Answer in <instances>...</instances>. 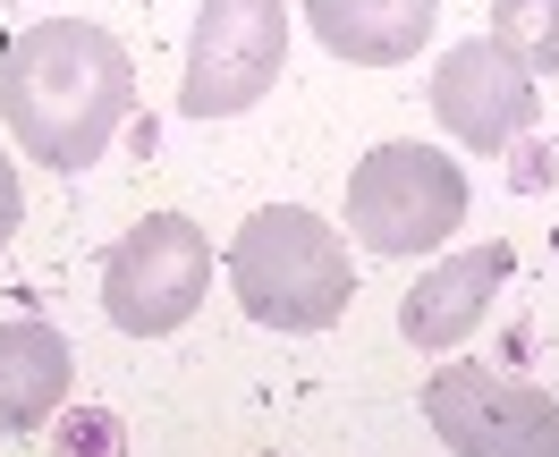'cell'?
I'll return each mask as SVG.
<instances>
[{"instance_id":"cell-1","label":"cell","mask_w":559,"mask_h":457,"mask_svg":"<svg viewBox=\"0 0 559 457\" xmlns=\"http://www.w3.org/2000/svg\"><path fill=\"white\" fill-rule=\"evenodd\" d=\"M128 103H136V60L94 17H43L0 43V119L43 170H94L128 128Z\"/></svg>"},{"instance_id":"cell-2","label":"cell","mask_w":559,"mask_h":457,"mask_svg":"<svg viewBox=\"0 0 559 457\" xmlns=\"http://www.w3.org/2000/svg\"><path fill=\"white\" fill-rule=\"evenodd\" d=\"M229 288H238V305L263 330H331L356 297V272H348V246H340V229L322 212L272 204L238 229Z\"/></svg>"},{"instance_id":"cell-3","label":"cell","mask_w":559,"mask_h":457,"mask_svg":"<svg viewBox=\"0 0 559 457\" xmlns=\"http://www.w3.org/2000/svg\"><path fill=\"white\" fill-rule=\"evenodd\" d=\"M466 229V170L441 144H373L348 170V238L365 254H432Z\"/></svg>"},{"instance_id":"cell-4","label":"cell","mask_w":559,"mask_h":457,"mask_svg":"<svg viewBox=\"0 0 559 457\" xmlns=\"http://www.w3.org/2000/svg\"><path fill=\"white\" fill-rule=\"evenodd\" d=\"M204 288H212L204 229L187 212H144L103 263V314L128 339H170L178 322L204 305Z\"/></svg>"},{"instance_id":"cell-5","label":"cell","mask_w":559,"mask_h":457,"mask_svg":"<svg viewBox=\"0 0 559 457\" xmlns=\"http://www.w3.org/2000/svg\"><path fill=\"white\" fill-rule=\"evenodd\" d=\"M280 60H288V9L280 0H204V17L187 35L178 103H187V119H238L272 94Z\"/></svg>"},{"instance_id":"cell-6","label":"cell","mask_w":559,"mask_h":457,"mask_svg":"<svg viewBox=\"0 0 559 457\" xmlns=\"http://www.w3.org/2000/svg\"><path fill=\"white\" fill-rule=\"evenodd\" d=\"M424 423L450 441V457H559L551 389L491 364H441L424 382Z\"/></svg>"},{"instance_id":"cell-7","label":"cell","mask_w":559,"mask_h":457,"mask_svg":"<svg viewBox=\"0 0 559 457\" xmlns=\"http://www.w3.org/2000/svg\"><path fill=\"white\" fill-rule=\"evenodd\" d=\"M432 110H441V128H450L466 153H509V144L543 119V94H534V76L491 35H475V43H457V51H441Z\"/></svg>"},{"instance_id":"cell-8","label":"cell","mask_w":559,"mask_h":457,"mask_svg":"<svg viewBox=\"0 0 559 457\" xmlns=\"http://www.w3.org/2000/svg\"><path fill=\"white\" fill-rule=\"evenodd\" d=\"M500 288H509V246L484 238V246L432 263V272L407 288L399 330H407L424 356H441V348H457V339H475V330H484V314H491V297H500Z\"/></svg>"},{"instance_id":"cell-9","label":"cell","mask_w":559,"mask_h":457,"mask_svg":"<svg viewBox=\"0 0 559 457\" xmlns=\"http://www.w3.org/2000/svg\"><path fill=\"white\" fill-rule=\"evenodd\" d=\"M306 26L348 69H399V60H416L432 43L441 9L432 0H306Z\"/></svg>"},{"instance_id":"cell-10","label":"cell","mask_w":559,"mask_h":457,"mask_svg":"<svg viewBox=\"0 0 559 457\" xmlns=\"http://www.w3.org/2000/svg\"><path fill=\"white\" fill-rule=\"evenodd\" d=\"M76 364H69V339L51 322H0V432L26 441L60 416Z\"/></svg>"},{"instance_id":"cell-11","label":"cell","mask_w":559,"mask_h":457,"mask_svg":"<svg viewBox=\"0 0 559 457\" xmlns=\"http://www.w3.org/2000/svg\"><path fill=\"white\" fill-rule=\"evenodd\" d=\"M491 43L525 76H559V0H491Z\"/></svg>"},{"instance_id":"cell-12","label":"cell","mask_w":559,"mask_h":457,"mask_svg":"<svg viewBox=\"0 0 559 457\" xmlns=\"http://www.w3.org/2000/svg\"><path fill=\"white\" fill-rule=\"evenodd\" d=\"M17 212H26V195H17V161H9V144H0V246H9Z\"/></svg>"}]
</instances>
